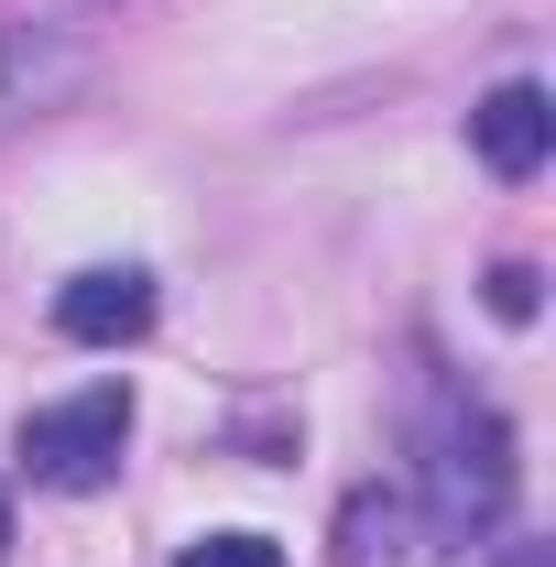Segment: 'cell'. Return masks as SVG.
<instances>
[{"instance_id":"1","label":"cell","mask_w":556,"mask_h":567,"mask_svg":"<svg viewBox=\"0 0 556 567\" xmlns=\"http://www.w3.org/2000/svg\"><path fill=\"white\" fill-rule=\"evenodd\" d=\"M415 481H425V535L436 546H481L491 524L513 513V425L491 415L481 393L459 382H425V425H415Z\"/></svg>"},{"instance_id":"2","label":"cell","mask_w":556,"mask_h":567,"mask_svg":"<svg viewBox=\"0 0 556 567\" xmlns=\"http://www.w3.org/2000/svg\"><path fill=\"white\" fill-rule=\"evenodd\" d=\"M121 447H132V382H87L66 404L22 415V470L44 492H110L121 481Z\"/></svg>"},{"instance_id":"3","label":"cell","mask_w":556,"mask_h":567,"mask_svg":"<svg viewBox=\"0 0 556 567\" xmlns=\"http://www.w3.org/2000/svg\"><path fill=\"white\" fill-rule=\"evenodd\" d=\"M470 153H481L491 175H513V186H524V175L556 153V110H546V87H535V76L491 87L481 110H470Z\"/></svg>"},{"instance_id":"4","label":"cell","mask_w":556,"mask_h":567,"mask_svg":"<svg viewBox=\"0 0 556 567\" xmlns=\"http://www.w3.org/2000/svg\"><path fill=\"white\" fill-rule=\"evenodd\" d=\"M55 328H66L76 350H121V339H142V328H153V274H132V262L76 274L66 295H55Z\"/></svg>"},{"instance_id":"5","label":"cell","mask_w":556,"mask_h":567,"mask_svg":"<svg viewBox=\"0 0 556 567\" xmlns=\"http://www.w3.org/2000/svg\"><path fill=\"white\" fill-rule=\"evenodd\" d=\"M76 76H87V66H76L55 33H22V22H0V132H11V121H33V110H55Z\"/></svg>"},{"instance_id":"6","label":"cell","mask_w":556,"mask_h":567,"mask_svg":"<svg viewBox=\"0 0 556 567\" xmlns=\"http://www.w3.org/2000/svg\"><path fill=\"white\" fill-rule=\"evenodd\" d=\"M415 513H404V492H349L339 502V567H404L415 546Z\"/></svg>"},{"instance_id":"7","label":"cell","mask_w":556,"mask_h":567,"mask_svg":"<svg viewBox=\"0 0 556 567\" xmlns=\"http://www.w3.org/2000/svg\"><path fill=\"white\" fill-rule=\"evenodd\" d=\"M491 317H502V328H535V306H546V274H535V262H491Z\"/></svg>"},{"instance_id":"8","label":"cell","mask_w":556,"mask_h":567,"mask_svg":"<svg viewBox=\"0 0 556 567\" xmlns=\"http://www.w3.org/2000/svg\"><path fill=\"white\" fill-rule=\"evenodd\" d=\"M175 567H284V546L274 535H197Z\"/></svg>"},{"instance_id":"9","label":"cell","mask_w":556,"mask_h":567,"mask_svg":"<svg viewBox=\"0 0 556 567\" xmlns=\"http://www.w3.org/2000/svg\"><path fill=\"white\" fill-rule=\"evenodd\" d=\"M491 567H556V546H535V535H524V546H502Z\"/></svg>"},{"instance_id":"10","label":"cell","mask_w":556,"mask_h":567,"mask_svg":"<svg viewBox=\"0 0 556 567\" xmlns=\"http://www.w3.org/2000/svg\"><path fill=\"white\" fill-rule=\"evenodd\" d=\"M0 557H11V502H0Z\"/></svg>"}]
</instances>
